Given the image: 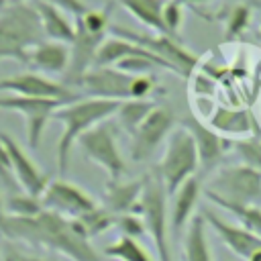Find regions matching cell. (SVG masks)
<instances>
[{
	"label": "cell",
	"instance_id": "obj_37",
	"mask_svg": "<svg viewBox=\"0 0 261 261\" xmlns=\"http://www.w3.org/2000/svg\"><path fill=\"white\" fill-rule=\"evenodd\" d=\"M10 2H12V0H0V12H2V10H4V8L10 4Z\"/></svg>",
	"mask_w": 261,
	"mask_h": 261
},
{
	"label": "cell",
	"instance_id": "obj_19",
	"mask_svg": "<svg viewBox=\"0 0 261 261\" xmlns=\"http://www.w3.org/2000/svg\"><path fill=\"white\" fill-rule=\"evenodd\" d=\"M143 184L145 177L141 179H110L104 190V206L118 214L126 212H137L139 214V202L143 194Z\"/></svg>",
	"mask_w": 261,
	"mask_h": 261
},
{
	"label": "cell",
	"instance_id": "obj_17",
	"mask_svg": "<svg viewBox=\"0 0 261 261\" xmlns=\"http://www.w3.org/2000/svg\"><path fill=\"white\" fill-rule=\"evenodd\" d=\"M202 194H204V177L202 175L190 177L173 194V206L169 212V232L173 234V239H179L186 224H190V220L194 218V210H196V204Z\"/></svg>",
	"mask_w": 261,
	"mask_h": 261
},
{
	"label": "cell",
	"instance_id": "obj_34",
	"mask_svg": "<svg viewBox=\"0 0 261 261\" xmlns=\"http://www.w3.org/2000/svg\"><path fill=\"white\" fill-rule=\"evenodd\" d=\"M177 2L184 6H200V4H206L208 0H177Z\"/></svg>",
	"mask_w": 261,
	"mask_h": 261
},
{
	"label": "cell",
	"instance_id": "obj_18",
	"mask_svg": "<svg viewBox=\"0 0 261 261\" xmlns=\"http://www.w3.org/2000/svg\"><path fill=\"white\" fill-rule=\"evenodd\" d=\"M27 65L43 75H65L69 67V45L45 39L29 51Z\"/></svg>",
	"mask_w": 261,
	"mask_h": 261
},
{
	"label": "cell",
	"instance_id": "obj_36",
	"mask_svg": "<svg viewBox=\"0 0 261 261\" xmlns=\"http://www.w3.org/2000/svg\"><path fill=\"white\" fill-rule=\"evenodd\" d=\"M4 214H6V206H4V198L0 196V218H2Z\"/></svg>",
	"mask_w": 261,
	"mask_h": 261
},
{
	"label": "cell",
	"instance_id": "obj_30",
	"mask_svg": "<svg viewBox=\"0 0 261 261\" xmlns=\"http://www.w3.org/2000/svg\"><path fill=\"white\" fill-rule=\"evenodd\" d=\"M224 210L234 214L241 220V224L251 228L261 239V208L259 206H228Z\"/></svg>",
	"mask_w": 261,
	"mask_h": 261
},
{
	"label": "cell",
	"instance_id": "obj_32",
	"mask_svg": "<svg viewBox=\"0 0 261 261\" xmlns=\"http://www.w3.org/2000/svg\"><path fill=\"white\" fill-rule=\"evenodd\" d=\"M0 261H59V259L43 257V255H37V253H29V251L20 249L14 243H6L0 249Z\"/></svg>",
	"mask_w": 261,
	"mask_h": 261
},
{
	"label": "cell",
	"instance_id": "obj_38",
	"mask_svg": "<svg viewBox=\"0 0 261 261\" xmlns=\"http://www.w3.org/2000/svg\"><path fill=\"white\" fill-rule=\"evenodd\" d=\"M257 141H259V147H261V133H257Z\"/></svg>",
	"mask_w": 261,
	"mask_h": 261
},
{
	"label": "cell",
	"instance_id": "obj_16",
	"mask_svg": "<svg viewBox=\"0 0 261 261\" xmlns=\"http://www.w3.org/2000/svg\"><path fill=\"white\" fill-rule=\"evenodd\" d=\"M202 216H204L206 224L220 237V241L226 245V249H230L237 257L247 261L257 249H261V239L245 224H232L206 208L202 210Z\"/></svg>",
	"mask_w": 261,
	"mask_h": 261
},
{
	"label": "cell",
	"instance_id": "obj_4",
	"mask_svg": "<svg viewBox=\"0 0 261 261\" xmlns=\"http://www.w3.org/2000/svg\"><path fill=\"white\" fill-rule=\"evenodd\" d=\"M75 90L90 98H104L118 102L147 100L157 90V82L151 73L133 75L116 67H92L80 77Z\"/></svg>",
	"mask_w": 261,
	"mask_h": 261
},
{
	"label": "cell",
	"instance_id": "obj_15",
	"mask_svg": "<svg viewBox=\"0 0 261 261\" xmlns=\"http://www.w3.org/2000/svg\"><path fill=\"white\" fill-rule=\"evenodd\" d=\"M0 139L8 151V159H10V167H12V175L20 188V192H27L31 196L41 198V194L45 192V188L49 186V175L35 163V159L24 151V147L20 143H16L10 135L0 133Z\"/></svg>",
	"mask_w": 261,
	"mask_h": 261
},
{
	"label": "cell",
	"instance_id": "obj_28",
	"mask_svg": "<svg viewBox=\"0 0 261 261\" xmlns=\"http://www.w3.org/2000/svg\"><path fill=\"white\" fill-rule=\"evenodd\" d=\"M6 206V214L10 216H35L43 210L41 198L31 196L27 192H14L8 196V200H4Z\"/></svg>",
	"mask_w": 261,
	"mask_h": 261
},
{
	"label": "cell",
	"instance_id": "obj_14",
	"mask_svg": "<svg viewBox=\"0 0 261 261\" xmlns=\"http://www.w3.org/2000/svg\"><path fill=\"white\" fill-rule=\"evenodd\" d=\"M41 204L45 210L57 212L65 218H77L84 212L98 206V202L84 188L67 181L65 177L51 179L45 192L41 194Z\"/></svg>",
	"mask_w": 261,
	"mask_h": 261
},
{
	"label": "cell",
	"instance_id": "obj_6",
	"mask_svg": "<svg viewBox=\"0 0 261 261\" xmlns=\"http://www.w3.org/2000/svg\"><path fill=\"white\" fill-rule=\"evenodd\" d=\"M157 175L161 177L167 196H173L179 186H184L190 177L198 175L200 171V161H198V151L192 135L177 124L171 135L165 141V151L155 167Z\"/></svg>",
	"mask_w": 261,
	"mask_h": 261
},
{
	"label": "cell",
	"instance_id": "obj_9",
	"mask_svg": "<svg viewBox=\"0 0 261 261\" xmlns=\"http://www.w3.org/2000/svg\"><path fill=\"white\" fill-rule=\"evenodd\" d=\"M77 145L90 161H94L108 173L110 179L122 177L126 165H124L122 153L118 149L116 124L112 120H104V122L96 124L92 130H88L86 135H82L77 139Z\"/></svg>",
	"mask_w": 261,
	"mask_h": 261
},
{
	"label": "cell",
	"instance_id": "obj_1",
	"mask_svg": "<svg viewBox=\"0 0 261 261\" xmlns=\"http://www.w3.org/2000/svg\"><path fill=\"white\" fill-rule=\"evenodd\" d=\"M0 237L8 243L57 253L67 261H102L100 253L77 228L73 218H65L45 208L35 216L4 214L0 218Z\"/></svg>",
	"mask_w": 261,
	"mask_h": 261
},
{
	"label": "cell",
	"instance_id": "obj_8",
	"mask_svg": "<svg viewBox=\"0 0 261 261\" xmlns=\"http://www.w3.org/2000/svg\"><path fill=\"white\" fill-rule=\"evenodd\" d=\"M110 35L145 47L147 51H151L153 55L163 59L171 67V71L177 75L188 77L198 65V57L192 51H188L175 37L155 33V31L153 33H137V31H130V29L120 27V24H110Z\"/></svg>",
	"mask_w": 261,
	"mask_h": 261
},
{
	"label": "cell",
	"instance_id": "obj_31",
	"mask_svg": "<svg viewBox=\"0 0 261 261\" xmlns=\"http://www.w3.org/2000/svg\"><path fill=\"white\" fill-rule=\"evenodd\" d=\"M116 228L120 230V234H124V237H133V239H139V237H143V234L147 232V230H145L143 216L137 214V212L118 214V216H116Z\"/></svg>",
	"mask_w": 261,
	"mask_h": 261
},
{
	"label": "cell",
	"instance_id": "obj_20",
	"mask_svg": "<svg viewBox=\"0 0 261 261\" xmlns=\"http://www.w3.org/2000/svg\"><path fill=\"white\" fill-rule=\"evenodd\" d=\"M39 18H41V27L45 33V39L49 41H59V43H71L75 37V24L67 18V14L47 2H33Z\"/></svg>",
	"mask_w": 261,
	"mask_h": 261
},
{
	"label": "cell",
	"instance_id": "obj_25",
	"mask_svg": "<svg viewBox=\"0 0 261 261\" xmlns=\"http://www.w3.org/2000/svg\"><path fill=\"white\" fill-rule=\"evenodd\" d=\"M77 228L88 237V239H94L98 234H104L108 232L110 228H116V214L110 212L106 206H96L88 212H84L82 216L73 218Z\"/></svg>",
	"mask_w": 261,
	"mask_h": 261
},
{
	"label": "cell",
	"instance_id": "obj_24",
	"mask_svg": "<svg viewBox=\"0 0 261 261\" xmlns=\"http://www.w3.org/2000/svg\"><path fill=\"white\" fill-rule=\"evenodd\" d=\"M157 104L153 100H122L116 110V126H120L128 137L141 126V122L151 114Z\"/></svg>",
	"mask_w": 261,
	"mask_h": 261
},
{
	"label": "cell",
	"instance_id": "obj_26",
	"mask_svg": "<svg viewBox=\"0 0 261 261\" xmlns=\"http://www.w3.org/2000/svg\"><path fill=\"white\" fill-rule=\"evenodd\" d=\"M102 253L114 261H155L153 255L139 243V239L124 237V234H120L114 243L106 245Z\"/></svg>",
	"mask_w": 261,
	"mask_h": 261
},
{
	"label": "cell",
	"instance_id": "obj_27",
	"mask_svg": "<svg viewBox=\"0 0 261 261\" xmlns=\"http://www.w3.org/2000/svg\"><path fill=\"white\" fill-rule=\"evenodd\" d=\"M253 10L249 4H234L226 10V18H224V37L226 39H237L241 37L249 22H251Z\"/></svg>",
	"mask_w": 261,
	"mask_h": 261
},
{
	"label": "cell",
	"instance_id": "obj_3",
	"mask_svg": "<svg viewBox=\"0 0 261 261\" xmlns=\"http://www.w3.org/2000/svg\"><path fill=\"white\" fill-rule=\"evenodd\" d=\"M41 41L45 33L33 2H10L0 12V61L27 63L29 51Z\"/></svg>",
	"mask_w": 261,
	"mask_h": 261
},
{
	"label": "cell",
	"instance_id": "obj_39",
	"mask_svg": "<svg viewBox=\"0 0 261 261\" xmlns=\"http://www.w3.org/2000/svg\"><path fill=\"white\" fill-rule=\"evenodd\" d=\"M257 35H259V39H261V22H259V31H257Z\"/></svg>",
	"mask_w": 261,
	"mask_h": 261
},
{
	"label": "cell",
	"instance_id": "obj_12",
	"mask_svg": "<svg viewBox=\"0 0 261 261\" xmlns=\"http://www.w3.org/2000/svg\"><path fill=\"white\" fill-rule=\"evenodd\" d=\"M0 94H16L29 98H53L61 102H73L82 98V94L63 82L51 80L39 71H22L8 77H0Z\"/></svg>",
	"mask_w": 261,
	"mask_h": 261
},
{
	"label": "cell",
	"instance_id": "obj_11",
	"mask_svg": "<svg viewBox=\"0 0 261 261\" xmlns=\"http://www.w3.org/2000/svg\"><path fill=\"white\" fill-rule=\"evenodd\" d=\"M177 126L175 114L167 106H155L151 114L141 122V126L130 135V159L143 163L167 141L171 130Z\"/></svg>",
	"mask_w": 261,
	"mask_h": 261
},
{
	"label": "cell",
	"instance_id": "obj_33",
	"mask_svg": "<svg viewBox=\"0 0 261 261\" xmlns=\"http://www.w3.org/2000/svg\"><path fill=\"white\" fill-rule=\"evenodd\" d=\"M12 2H47V4H53V6H57L63 12H69L73 16H82L84 12L90 10V6L84 0H12Z\"/></svg>",
	"mask_w": 261,
	"mask_h": 261
},
{
	"label": "cell",
	"instance_id": "obj_21",
	"mask_svg": "<svg viewBox=\"0 0 261 261\" xmlns=\"http://www.w3.org/2000/svg\"><path fill=\"white\" fill-rule=\"evenodd\" d=\"M208 224L202 214H194L184 232V261H214L208 243Z\"/></svg>",
	"mask_w": 261,
	"mask_h": 261
},
{
	"label": "cell",
	"instance_id": "obj_29",
	"mask_svg": "<svg viewBox=\"0 0 261 261\" xmlns=\"http://www.w3.org/2000/svg\"><path fill=\"white\" fill-rule=\"evenodd\" d=\"M163 24L167 29V35L171 37H179V27L184 22V4H179L177 0H165L163 4Z\"/></svg>",
	"mask_w": 261,
	"mask_h": 261
},
{
	"label": "cell",
	"instance_id": "obj_22",
	"mask_svg": "<svg viewBox=\"0 0 261 261\" xmlns=\"http://www.w3.org/2000/svg\"><path fill=\"white\" fill-rule=\"evenodd\" d=\"M126 12H130L141 24H145L147 29L155 31V33H163L167 35V29L163 24V4L165 0H116ZM171 37V35H169Z\"/></svg>",
	"mask_w": 261,
	"mask_h": 261
},
{
	"label": "cell",
	"instance_id": "obj_2",
	"mask_svg": "<svg viewBox=\"0 0 261 261\" xmlns=\"http://www.w3.org/2000/svg\"><path fill=\"white\" fill-rule=\"evenodd\" d=\"M118 106H120L118 100L86 96V98L67 102L53 112V120H57L61 124V137L57 141V151H55L57 169H59L61 177H65V173H67L71 149L77 143V139L82 135H86L88 130H92L96 124L110 120L116 114Z\"/></svg>",
	"mask_w": 261,
	"mask_h": 261
},
{
	"label": "cell",
	"instance_id": "obj_35",
	"mask_svg": "<svg viewBox=\"0 0 261 261\" xmlns=\"http://www.w3.org/2000/svg\"><path fill=\"white\" fill-rule=\"evenodd\" d=\"M247 261H261V249H257V251H255Z\"/></svg>",
	"mask_w": 261,
	"mask_h": 261
},
{
	"label": "cell",
	"instance_id": "obj_13",
	"mask_svg": "<svg viewBox=\"0 0 261 261\" xmlns=\"http://www.w3.org/2000/svg\"><path fill=\"white\" fill-rule=\"evenodd\" d=\"M177 124H181L194 139L196 151H198V161H200V175L206 177L214 173L218 167H222V159L232 145L230 141L222 139L212 126L204 124L196 116H186Z\"/></svg>",
	"mask_w": 261,
	"mask_h": 261
},
{
	"label": "cell",
	"instance_id": "obj_10",
	"mask_svg": "<svg viewBox=\"0 0 261 261\" xmlns=\"http://www.w3.org/2000/svg\"><path fill=\"white\" fill-rule=\"evenodd\" d=\"M67 102L53 100V98H29L16 94H2L0 96V110L16 112L22 116L27 124V145L29 149H37L41 145V137L49 120H53V112Z\"/></svg>",
	"mask_w": 261,
	"mask_h": 261
},
{
	"label": "cell",
	"instance_id": "obj_23",
	"mask_svg": "<svg viewBox=\"0 0 261 261\" xmlns=\"http://www.w3.org/2000/svg\"><path fill=\"white\" fill-rule=\"evenodd\" d=\"M210 126L216 133L224 135H247L253 133V116L247 110H232V108H216V114L210 120Z\"/></svg>",
	"mask_w": 261,
	"mask_h": 261
},
{
	"label": "cell",
	"instance_id": "obj_7",
	"mask_svg": "<svg viewBox=\"0 0 261 261\" xmlns=\"http://www.w3.org/2000/svg\"><path fill=\"white\" fill-rule=\"evenodd\" d=\"M139 214L143 216L145 230L149 232L155 251L157 261H171V249H169V214H167V192L157 175V171H151L145 175L143 194L139 202Z\"/></svg>",
	"mask_w": 261,
	"mask_h": 261
},
{
	"label": "cell",
	"instance_id": "obj_5",
	"mask_svg": "<svg viewBox=\"0 0 261 261\" xmlns=\"http://www.w3.org/2000/svg\"><path fill=\"white\" fill-rule=\"evenodd\" d=\"M204 196L220 206H257L261 202V171L237 163L218 167L208 184H204Z\"/></svg>",
	"mask_w": 261,
	"mask_h": 261
}]
</instances>
